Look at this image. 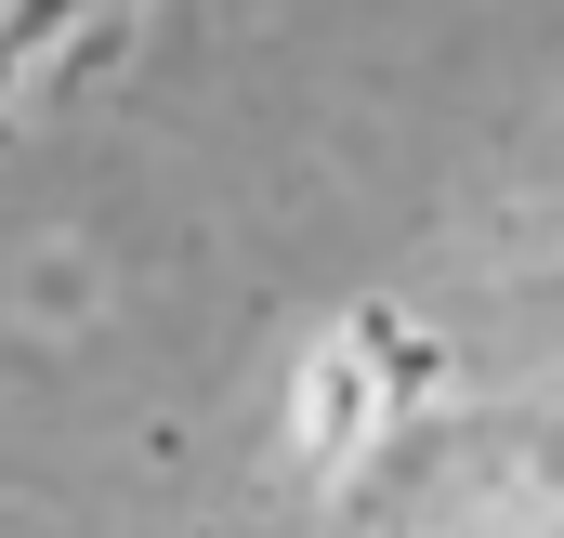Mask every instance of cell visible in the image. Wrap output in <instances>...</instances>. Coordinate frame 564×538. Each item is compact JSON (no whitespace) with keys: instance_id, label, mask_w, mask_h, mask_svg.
I'll return each mask as SVG.
<instances>
[{"instance_id":"1","label":"cell","mask_w":564,"mask_h":538,"mask_svg":"<svg viewBox=\"0 0 564 538\" xmlns=\"http://www.w3.org/2000/svg\"><path fill=\"white\" fill-rule=\"evenodd\" d=\"M119 26H132V0H13V13H0V106H13L40 66H53V79H79Z\"/></svg>"}]
</instances>
